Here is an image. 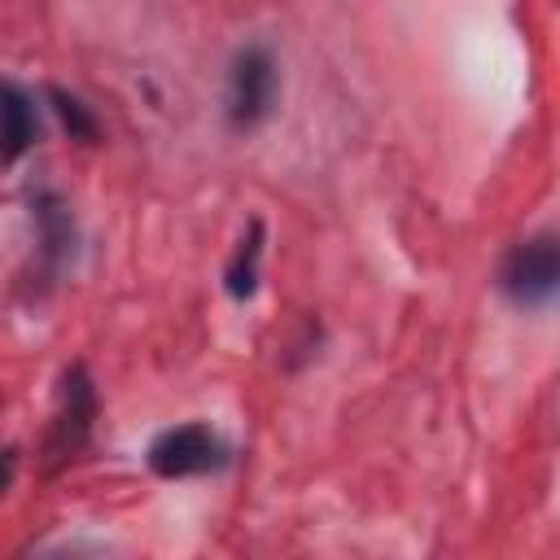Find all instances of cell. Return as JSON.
Returning <instances> with one entry per match:
<instances>
[{"label":"cell","instance_id":"cell-3","mask_svg":"<svg viewBox=\"0 0 560 560\" xmlns=\"http://www.w3.org/2000/svg\"><path fill=\"white\" fill-rule=\"evenodd\" d=\"M223 459H228V446L206 424H175L158 433L149 446V468L158 477H197L219 468Z\"/></svg>","mask_w":560,"mask_h":560},{"label":"cell","instance_id":"cell-5","mask_svg":"<svg viewBox=\"0 0 560 560\" xmlns=\"http://www.w3.org/2000/svg\"><path fill=\"white\" fill-rule=\"evenodd\" d=\"M258 258H262V223H249V236L236 245V254L228 262V293L236 302H245L258 289Z\"/></svg>","mask_w":560,"mask_h":560},{"label":"cell","instance_id":"cell-6","mask_svg":"<svg viewBox=\"0 0 560 560\" xmlns=\"http://www.w3.org/2000/svg\"><path fill=\"white\" fill-rule=\"evenodd\" d=\"M92 385H88V376L74 368L70 376H66V416H61V442L66 446H79L83 442V433H88V424H92Z\"/></svg>","mask_w":560,"mask_h":560},{"label":"cell","instance_id":"cell-7","mask_svg":"<svg viewBox=\"0 0 560 560\" xmlns=\"http://www.w3.org/2000/svg\"><path fill=\"white\" fill-rule=\"evenodd\" d=\"M48 101L57 105V114H61V122H66V131H70L74 140H96V118L83 109V101H79V96H70V92L52 88V92H48Z\"/></svg>","mask_w":560,"mask_h":560},{"label":"cell","instance_id":"cell-2","mask_svg":"<svg viewBox=\"0 0 560 560\" xmlns=\"http://www.w3.org/2000/svg\"><path fill=\"white\" fill-rule=\"evenodd\" d=\"M556 280H560V254H556V236L547 232L521 241L503 262V289L521 306H547Z\"/></svg>","mask_w":560,"mask_h":560},{"label":"cell","instance_id":"cell-8","mask_svg":"<svg viewBox=\"0 0 560 560\" xmlns=\"http://www.w3.org/2000/svg\"><path fill=\"white\" fill-rule=\"evenodd\" d=\"M9 477H13V451H0V494H4Z\"/></svg>","mask_w":560,"mask_h":560},{"label":"cell","instance_id":"cell-4","mask_svg":"<svg viewBox=\"0 0 560 560\" xmlns=\"http://www.w3.org/2000/svg\"><path fill=\"white\" fill-rule=\"evenodd\" d=\"M35 131H39V118L31 96L13 83H0V162H13L18 153H26Z\"/></svg>","mask_w":560,"mask_h":560},{"label":"cell","instance_id":"cell-1","mask_svg":"<svg viewBox=\"0 0 560 560\" xmlns=\"http://www.w3.org/2000/svg\"><path fill=\"white\" fill-rule=\"evenodd\" d=\"M276 96V66L267 48H241L228 74V122L236 131H249L267 118Z\"/></svg>","mask_w":560,"mask_h":560}]
</instances>
